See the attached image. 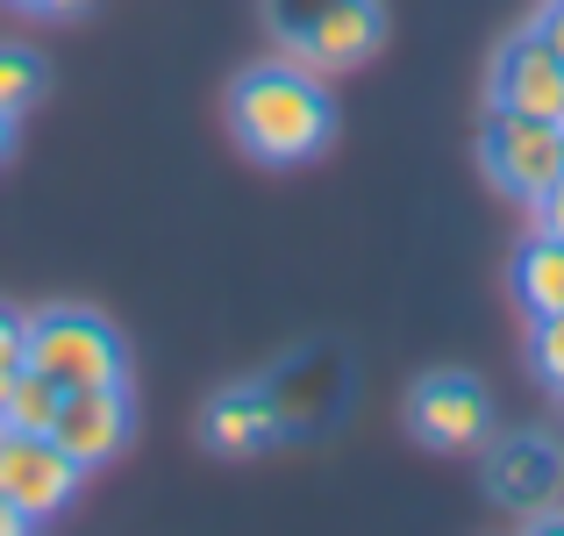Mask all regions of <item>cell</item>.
I'll use <instances>...</instances> for the list:
<instances>
[{
  "label": "cell",
  "instance_id": "19",
  "mask_svg": "<svg viewBox=\"0 0 564 536\" xmlns=\"http://www.w3.org/2000/svg\"><path fill=\"white\" fill-rule=\"evenodd\" d=\"M22 529H29V515H22V508H14V501H8V494H0V536H22Z\"/></svg>",
  "mask_w": 564,
  "mask_h": 536
},
{
  "label": "cell",
  "instance_id": "3",
  "mask_svg": "<svg viewBox=\"0 0 564 536\" xmlns=\"http://www.w3.org/2000/svg\"><path fill=\"white\" fill-rule=\"evenodd\" d=\"M29 365L57 386H122L129 379L122 336L94 308H43V315H29Z\"/></svg>",
  "mask_w": 564,
  "mask_h": 536
},
{
  "label": "cell",
  "instance_id": "21",
  "mask_svg": "<svg viewBox=\"0 0 564 536\" xmlns=\"http://www.w3.org/2000/svg\"><path fill=\"white\" fill-rule=\"evenodd\" d=\"M8 151H14V115L0 108V158H8Z\"/></svg>",
  "mask_w": 564,
  "mask_h": 536
},
{
  "label": "cell",
  "instance_id": "6",
  "mask_svg": "<svg viewBox=\"0 0 564 536\" xmlns=\"http://www.w3.org/2000/svg\"><path fill=\"white\" fill-rule=\"evenodd\" d=\"M408 429L429 443V451H471L494 429V400L471 372H429L408 394Z\"/></svg>",
  "mask_w": 564,
  "mask_h": 536
},
{
  "label": "cell",
  "instance_id": "14",
  "mask_svg": "<svg viewBox=\"0 0 564 536\" xmlns=\"http://www.w3.org/2000/svg\"><path fill=\"white\" fill-rule=\"evenodd\" d=\"M36 94H43V57L22 51V43H0V108L22 115Z\"/></svg>",
  "mask_w": 564,
  "mask_h": 536
},
{
  "label": "cell",
  "instance_id": "10",
  "mask_svg": "<svg viewBox=\"0 0 564 536\" xmlns=\"http://www.w3.org/2000/svg\"><path fill=\"white\" fill-rule=\"evenodd\" d=\"M486 486H494L500 508H514V515L536 523V515H551V501L564 486V458L543 437H508L494 458H486Z\"/></svg>",
  "mask_w": 564,
  "mask_h": 536
},
{
  "label": "cell",
  "instance_id": "5",
  "mask_svg": "<svg viewBox=\"0 0 564 536\" xmlns=\"http://www.w3.org/2000/svg\"><path fill=\"white\" fill-rule=\"evenodd\" d=\"M86 472L57 451L51 429H0V494L29 515V523H51L72 508Z\"/></svg>",
  "mask_w": 564,
  "mask_h": 536
},
{
  "label": "cell",
  "instance_id": "4",
  "mask_svg": "<svg viewBox=\"0 0 564 536\" xmlns=\"http://www.w3.org/2000/svg\"><path fill=\"white\" fill-rule=\"evenodd\" d=\"M479 158H486V172H494V186H508L514 201L536 207L564 179V122H536V115L494 108L486 115V137H479Z\"/></svg>",
  "mask_w": 564,
  "mask_h": 536
},
{
  "label": "cell",
  "instance_id": "13",
  "mask_svg": "<svg viewBox=\"0 0 564 536\" xmlns=\"http://www.w3.org/2000/svg\"><path fill=\"white\" fill-rule=\"evenodd\" d=\"M57 400H65V386L43 379L36 365H22L8 379V394H0V429H51L57 422Z\"/></svg>",
  "mask_w": 564,
  "mask_h": 536
},
{
  "label": "cell",
  "instance_id": "18",
  "mask_svg": "<svg viewBox=\"0 0 564 536\" xmlns=\"http://www.w3.org/2000/svg\"><path fill=\"white\" fill-rule=\"evenodd\" d=\"M536 236H557V244H564V179L536 201Z\"/></svg>",
  "mask_w": 564,
  "mask_h": 536
},
{
  "label": "cell",
  "instance_id": "9",
  "mask_svg": "<svg viewBox=\"0 0 564 536\" xmlns=\"http://www.w3.org/2000/svg\"><path fill=\"white\" fill-rule=\"evenodd\" d=\"M494 108L536 115V122H564V65L536 29H522V36L494 57Z\"/></svg>",
  "mask_w": 564,
  "mask_h": 536
},
{
  "label": "cell",
  "instance_id": "16",
  "mask_svg": "<svg viewBox=\"0 0 564 536\" xmlns=\"http://www.w3.org/2000/svg\"><path fill=\"white\" fill-rule=\"evenodd\" d=\"M22 365H29V322L0 308V394H8V379H14Z\"/></svg>",
  "mask_w": 564,
  "mask_h": 536
},
{
  "label": "cell",
  "instance_id": "12",
  "mask_svg": "<svg viewBox=\"0 0 564 536\" xmlns=\"http://www.w3.org/2000/svg\"><path fill=\"white\" fill-rule=\"evenodd\" d=\"M514 301L529 308V322L564 308V244L557 236H536V244L514 250Z\"/></svg>",
  "mask_w": 564,
  "mask_h": 536
},
{
  "label": "cell",
  "instance_id": "17",
  "mask_svg": "<svg viewBox=\"0 0 564 536\" xmlns=\"http://www.w3.org/2000/svg\"><path fill=\"white\" fill-rule=\"evenodd\" d=\"M529 29H536V36L551 43V51H557V65H564V0H543V8H536V22H529Z\"/></svg>",
  "mask_w": 564,
  "mask_h": 536
},
{
  "label": "cell",
  "instance_id": "11",
  "mask_svg": "<svg viewBox=\"0 0 564 536\" xmlns=\"http://www.w3.org/2000/svg\"><path fill=\"white\" fill-rule=\"evenodd\" d=\"M286 437V422H279L272 394L264 386H229V394L207 400V422H200V443L221 458H258L264 443Z\"/></svg>",
  "mask_w": 564,
  "mask_h": 536
},
{
  "label": "cell",
  "instance_id": "8",
  "mask_svg": "<svg viewBox=\"0 0 564 536\" xmlns=\"http://www.w3.org/2000/svg\"><path fill=\"white\" fill-rule=\"evenodd\" d=\"M51 437L79 472L108 465V458L129 443V386H65Z\"/></svg>",
  "mask_w": 564,
  "mask_h": 536
},
{
  "label": "cell",
  "instance_id": "20",
  "mask_svg": "<svg viewBox=\"0 0 564 536\" xmlns=\"http://www.w3.org/2000/svg\"><path fill=\"white\" fill-rule=\"evenodd\" d=\"M14 8H29V14H72L79 0H14Z\"/></svg>",
  "mask_w": 564,
  "mask_h": 536
},
{
  "label": "cell",
  "instance_id": "1",
  "mask_svg": "<svg viewBox=\"0 0 564 536\" xmlns=\"http://www.w3.org/2000/svg\"><path fill=\"white\" fill-rule=\"evenodd\" d=\"M229 129L250 158L264 165H307V158L329 143L336 115L329 94L315 86V72L301 65H258L229 86Z\"/></svg>",
  "mask_w": 564,
  "mask_h": 536
},
{
  "label": "cell",
  "instance_id": "7",
  "mask_svg": "<svg viewBox=\"0 0 564 536\" xmlns=\"http://www.w3.org/2000/svg\"><path fill=\"white\" fill-rule=\"evenodd\" d=\"M264 394H272L286 437L293 429H322V422H336L344 400H350V357L336 344L329 351H301V357H286V365L264 379Z\"/></svg>",
  "mask_w": 564,
  "mask_h": 536
},
{
  "label": "cell",
  "instance_id": "2",
  "mask_svg": "<svg viewBox=\"0 0 564 536\" xmlns=\"http://www.w3.org/2000/svg\"><path fill=\"white\" fill-rule=\"evenodd\" d=\"M264 29L301 72H350L379 51V0H264Z\"/></svg>",
  "mask_w": 564,
  "mask_h": 536
},
{
  "label": "cell",
  "instance_id": "15",
  "mask_svg": "<svg viewBox=\"0 0 564 536\" xmlns=\"http://www.w3.org/2000/svg\"><path fill=\"white\" fill-rule=\"evenodd\" d=\"M529 357H536L543 386L564 394V308H557V315H536V330H529Z\"/></svg>",
  "mask_w": 564,
  "mask_h": 536
}]
</instances>
